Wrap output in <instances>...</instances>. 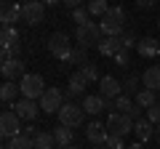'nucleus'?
Listing matches in <instances>:
<instances>
[{"label":"nucleus","instance_id":"nucleus-30","mask_svg":"<svg viewBox=\"0 0 160 149\" xmlns=\"http://www.w3.org/2000/svg\"><path fill=\"white\" fill-rule=\"evenodd\" d=\"M8 149H35V138H29V136H16V138H11V144H8Z\"/></svg>","mask_w":160,"mask_h":149},{"label":"nucleus","instance_id":"nucleus-35","mask_svg":"<svg viewBox=\"0 0 160 149\" xmlns=\"http://www.w3.org/2000/svg\"><path fill=\"white\" fill-rule=\"evenodd\" d=\"M123 46H126V51H128V48H136L139 46V37L133 32H126V35H123Z\"/></svg>","mask_w":160,"mask_h":149},{"label":"nucleus","instance_id":"nucleus-27","mask_svg":"<svg viewBox=\"0 0 160 149\" xmlns=\"http://www.w3.org/2000/svg\"><path fill=\"white\" fill-rule=\"evenodd\" d=\"M109 8H112V6H109L107 0H91V3H88V13H91V16H102L104 19Z\"/></svg>","mask_w":160,"mask_h":149},{"label":"nucleus","instance_id":"nucleus-14","mask_svg":"<svg viewBox=\"0 0 160 149\" xmlns=\"http://www.w3.org/2000/svg\"><path fill=\"white\" fill-rule=\"evenodd\" d=\"M80 107L86 109V115H102L104 109H107V107H112V104H109L107 99H102V96L96 93V96H86Z\"/></svg>","mask_w":160,"mask_h":149},{"label":"nucleus","instance_id":"nucleus-24","mask_svg":"<svg viewBox=\"0 0 160 149\" xmlns=\"http://www.w3.org/2000/svg\"><path fill=\"white\" fill-rule=\"evenodd\" d=\"M67 64H75V67L83 69V67L88 64V51H86V48H80V46H75V51L69 53V59L62 64V67H67Z\"/></svg>","mask_w":160,"mask_h":149},{"label":"nucleus","instance_id":"nucleus-39","mask_svg":"<svg viewBox=\"0 0 160 149\" xmlns=\"http://www.w3.org/2000/svg\"><path fill=\"white\" fill-rule=\"evenodd\" d=\"M128 149H144V144H139V141H136V144H131Z\"/></svg>","mask_w":160,"mask_h":149},{"label":"nucleus","instance_id":"nucleus-4","mask_svg":"<svg viewBox=\"0 0 160 149\" xmlns=\"http://www.w3.org/2000/svg\"><path fill=\"white\" fill-rule=\"evenodd\" d=\"M86 120V109L80 104H72V101H64V107L59 109V125L64 128H80Z\"/></svg>","mask_w":160,"mask_h":149},{"label":"nucleus","instance_id":"nucleus-11","mask_svg":"<svg viewBox=\"0 0 160 149\" xmlns=\"http://www.w3.org/2000/svg\"><path fill=\"white\" fill-rule=\"evenodd\" d=\"M19 19H24V6H19V3H3V8H0L3 27H13V22H19Z\"/></svg>","mask_w":160,"mask_h":149},{"label":"nucleus","instance_id":"nucleus-18","mask_svg":"<svg viewBox=\"0 0 160 149\" xmlns=\"http://www.w3.org/2000/svg\"><path fill=\"white\" fill-rule=\"evenodd\" d=\"M133 133H136L139 144H147L149 138H155V125L147 120V117H142V120H136V125H133Z\"/></svg>","mask_w":160,"mask_h":149},{"label":"nucleus","instance_id":"nucleus-9","mask_svg":"<svg viewBox=\"0 0 160 149\" xmlns=\"http://www.w3.org/2000/svg\"><path fill=\"white\" fill-rule=\"evenodd\" d=\"M43 19H46V6H43V3H38V0L24 3V22H27L29 27L43 24Z\"/></svg>","mask_w":160,"mask_h":149},{"label":"nucleus","instance_id":"nucleus-21","mask_svg":"<svg viewBox=\"0 0 160 149\" xmlns=\"http://www.w3.org/2000/svg\"><path fill=\"white\" fill-rule=\"evenodd\" d=\"M0 43H3V48H19V29L3 27L0 29Z\"/></svg>","mask_w":160,"mask_h":149},{"label":"nucleus","instance_id":"nucleus-38","mask_svg":"<svg viewBox=\"0 0 160 149\" xmlns=\"http://www.w3.org/2000/svg\"><path fill=\"white\" fill-rule=\"evenodd\" d=\"M155 141L160 144V125H155Z\"/></svg>","mask_w":160,"mask_h":149},{"label":"nucleus","instance_id":"nucleus-33","mask_svg":"<svg viewBox=\"0 0 160 149\" xmlns=\"http://www.w3.org/2000/svg\"><path fill=\"white\" fill-rule=\"evenodd\" d=\"M144 117H147L152 125H160V104H155V107H149L147 112H144Z\"/></svg>","mask_w":160,"mask_h":149},{"label":"nucleus","instance_id":"nucleus-28","mask_svg":"<svg viewBox=\"0 0 160 149\" xmlns=\"http://www.w3.org/2000/svg\"><path fill=\"white\" fill-rule=\"evenodd\" d=\"M72 22L78 24V27H86V24H91V13H88V6H78L72 11Z\"/></svg>","mask_w":160,"mask_h":149},{"label":"nucleus","instance_id":"nucleus-6","mask_svg":"<svg viewBox=\"0 0 160 149\" xmlns=\"http://www.w3.org/2000/svg\"><path fill=\"white\" fill-rule=\"evenodd\" d=\"M22 117L13 112V109H6L3 115H0V133H3V138H16L22 136Z\"/></svg>","mask_w":160,"mask_h":149},{"label":"nucleus","instance_id":"nucleus-1","mask_svg":"<svg viewBox=\"0 0 160 149\" xmlns=\"http://www.w3.org/2000/svg\"><path fill=\"white\" fill-rule=\"evenodd\" d=\"M19 88H22V99H32V101H40L43 93L48 91L46 80H43L40 74H32V72H27L22 80H19Z\"/></svg>","mask_w":160,"mask_h":149},{"label":"nucleus","instance_id":"nucleus-42","mask_svg":"<svg viewBox=\"0 0 160 149\" xmlns=\"http://www.w3.org/2000/svg\"><path fill=\"white\" fill-rule=\"evenodd\" d=\"M158 29H160V19H158Z\"/></svg>","mask_w":160,"mask_h":149},{"label":"nucleus","instance_id":"nucleus-40","mask_svg":"<svg viewBox=\"0 0 160 149\" xmlns=\"http://www.w3.org/2000/svg\"><path fill=\"white\" fill-rule=\"evenodd\" d=\"M62 149H80V147H75V144H72V147H62Z\"/></svg>","mask_w":160,"mask_h":149},{"label":"nucleus","instance_id":"nucleus-25","mask_svg":"<svg viewBox=\"0 0 160 149\" xmlns=\"http://www.w3.org/2000/svg\"><path fill=\"white\" fill-rule=\"evenodd\" d=\"M35 149H56L53 131H40L38 136H35Z\"/></svg>","mask_w":160,"mask_h":149},{"label":"nucleus","instance_id":"nucleus-12","mask_svg":"<svg viewBox=\"0 0 160 149\" xmlns=\"http://www.w3.org/2000/svg\"><path fill=\"white\" fill-rule=\"evenodd\" d=\"M0 72H3V77H6V83H19L24 77V61L22 59H11V61H6L3 67H0Z\"/></svg>","mask_w":160,"mask_h":149},{"label":"nucleus","instance_id":"nucleus-19","mask_svg":"<svg viewBox=\"0 0 160 149\" xmlns=\"http://www.w3.org/2000/svg\"><path fill=\"white\" fill-rule=\"evenodd\" d=\"M86 85H88V80L83 77V72H80V69H78V72H72V74H69V88L64 91V99L83 93V91H86Z\"/></svg>","mask_w":160,"mask_h":149},{"label":"nucleus","instance_id":"nucleus-16","mask_svg":"<svg viewBox=\"0 0 160 149\" xmlns=\"http://www.w3.org/2000/svg\"><path fill=\"white\" fill-rule=\"evenodd\" d=\"M136 51H139V56H142V59H158V53H160V43L155 40V37H139Z\"/></svg>","mask_w":160,"mask_h":149},{"label":"nucleus","instance_id":"nucleus-32","mask_svg":"<svg viewBox=\"0 0 160 149\" xmlns=\"http://www.w3.org/2000/svg\"><path fill=\"white\" fill-rule=\"evenodd\" d=\"M80 72H83V77H86L88 83H99V80H102V77H99V69H96V64H86V67L80 69Z\"/></svg>","mask_w":160,"mask_h":149},{"label":"nucleus","instance_id":"nucleus-26","mask_svg":"<svg viewBox=\"0 0 160 149\" xmlns=\"http://www.w3.org/2000/svg\"><path fill=\"white\" fill-rule=\"evenodd\" d=\"M112 107L118 109L120 115H131V112H133V107H136V104L131 101V96H126V93H123V96H118V99H115V101H112Z\"/></svg>","mask_w":160,"mask_h":149},{"label":"nucleus","instance_id":"nucleus-3","mask_svg":"<svg viewBox=\"0 0 160 149\" xmlns=\"http://www.w3.org/2000/svg\"><path fill=\"white\" fill-rule=\"evenodd\" d=\"M107 131L109 136H120V138H126L128 133H133V125H136V120H133L131 115H120V112H112V115L107 117Z\"/></svg>","mask_w":160,"mask_h":149},{"label":"nucleus","instance_id":"nucleus-7","mask_svg":"<svg viewBox=\"0 0 160 149\" xmlns=\"http://www.w3.org/2000/svg\"><path fill=\"white\" fill-rule=\"evenodd\" d=\"M38 104H40V109H43L46 115H53V112H59V109L64 107V91H59V88H48Z\"/></svg>","mask_w":160,"mask_h":149},{"label":"nucleus","instance_id":"nucleus-8","mask_svg":"<svg viewBox=\"0 0 160 149\" xmlns=\"http://www.w3.org/2000/svg\"><path fill=\"white\" fill-rule=\"evenodd\" d=\"M99 96L102 99H118V96H123V83L118 80V77H112V74H104L102 80H99Z\"/></svg>","mask_w":160,"mask_h":149},{"label":"nucleus","instance_id":"nucleus-34","mask_svg":"<svg viewBox=\"0 0 160 149\" xmlns=\"http://www.w3.org/2000/svg\"><path fill=\"white\" fill-rule=\"evenodd\" d=\"M104 147H107V149H128L126 147V138H120V136H109Z\"/></svg>","mask_w":160,"mask_h":149},{"label":"nucleus","instance_id":"nucleus-41","mask_svg":"<svg viewBox=\"0 0 160 149\" xmlns=\"http://www.w3.org/2000/svg\"><path fill=\"white\" fill-rule=\"evenodd\" d=\"M93 149H107V147H93Z\"/></svg>","mask_w":160,"mask_h":149},{"label":"nucleus","instance_id":"nucleus-22","mask_svg":"<svg viewBox=\"0 0 160 149\" xmlns=\"http://www.w3.org/2000/svg\"><path fill=\"white\" fill-rule=\"evenodd\" d=\"M155 104H158V93H155V91L142 88V91L136 93V107H139V109H144V112H147V109L155 107Z\"/></svg>","mask_w":160,"mask_h":149},{"label":"nucleus","instance_id":"nucleus-31","mask_svg":"<svg viewBox=\"0 0 160 149\" xmlns=\"http://www.w3.org/2000/svg\"><path fill=\"white\" fill-rule=\"evenodd\" d=\"M104 19H109V22H118V24H126V11H123V6H112L107 11V16Z\"/></svg>","mask_w":160,"mask_h":149},{"label":"nucleus","instance_id":"nucleus-13","mask_svg":"<svg viewBox=\"0 0 160 149\" xmlns=\"http://www.w3.org/2000/svg\"><path fill=\"white\" fill-rule=\"evenodd\" d=\"M38 109H40V104L32 101V99H19V101L13 104V112H16L22 120H27V123H32L35 117H38Z\"/></svg>","mask_w":160,"mask_h":149},{"label":"nucleus","instance_id":"nucleus-15","mask_svg":"<svg viewBox=\"0 0 160 149\" xmlns=\"http://www.w3.org/2000/svg\"><path fill=\"white\" fill-rule=\"evenodd\" d=\"M142 83H144V88H147V91L160 93V64H152V67H147V69H144Z\"/></svg>","mask_w":160,"mask_h":149},{"label":"nucleus","instance_id":"nucleus-20","mask_svg":"<svg viewBox=\"0 0 160 149\" xmlns=\"http://www.w3.org/2000/svg\"><path fill=\"white\" fill-rule=\"evenodd\" d=\"M53 138H56L59 149H62V147H72L75 131H72V128H64V125H56V128H53Z\"/></svg>","mask_w":160,"mask_h":149},{"label":"nucleus","instance_id":"nucleus-43","mask_svg":"<svg viewBox=\"0 0 160 149\" xmlns=\"http://www.w3.org/2000/svg\"><path fill=\"white\" fill-rule=\"evenodd\" d=\"M158 104H160V93H158Z\"/></svg>","mask_w":160,"mask_h":149},{"label":"nucleus","instance_id":"nucleus-37","mask_svg":"<svg viewBox=\"0 0 160 149\" xmlns=\"http://www.w3.org/2000/svg\"><path fill=\"white\" fill-rule=\"evenodd\" d=\"M155 0H139V8H152Z\"/></svg>","mask_w":160,"mask_h":149},{"label":"nucleus","instance_id":"nucleus-17","mask_svg":"<svg viewBox=\"0 0 160 149\" xmlns=\"http://www.w3.org/2000/svg\"><path fill=\"white\" fill-rule=\"evenodd\" d=\"M120 51H126L123 37H104L102 46H99V53H102V56H109V59H115Z\"/></svg>","mask_w":160,"mask_h":149},{"label":"nucleus","instance_id":"nucleus-23","mask_svg":"<svg viewBox=\"0 0 160 149\" xmlns=\"http://www.w3.org/2000/svg\"><path fill=\"white\" fill-rule=\"evenodd\" d=\"M16 93H22V88H19V83H3V88H0V99L6 104H16L19 99H16Z\"/></svg>","mask_w":160,"mask_h":149},{"label":"nucleus","instance_id":"nucleus-2","mask_svg":"<svg viewBox=\"0 0 160 149\" xmlns=\"http://www.w3.org/2000/svg\"><path fill=\"white\" fill-rule=\"evenodd\" d=\"M102 27H99V22H91V24H86V27H78L75 29V37H78V46L80 48H93V46H102Z\"/></svg>","mask_w":160,"mask_h":149},{"label":"nucleus","instance_id":"nucleus-36","mask_svg":"<svg viewBox=\"0 0 160 149\" xmlns=\"http://www.w3.org/2000/svg\"><path fill=\"white\" fill-rule=\"evenodd\" d=\"M115 64H118V67H128V51H120L118 56H115Z\"/></svg>","mask_w":160,"mask_h":149},{"label":"nucleus","instance_id":"nucleus-29","mask_svg":"<svg viewBox=\"0 0 160 149\" xmlns=\"http://www.w3.org/2000/svg\"><path fill=\"white\" fill-rule=\"evenodd\" d=\"M139 83H142V77H139V74H131V77L123 83V93H126V96H133V99H136V93L142 91V88H139Z\"/></svg>","mask_w":160,"mask_h":149},{"label":"nucleus","instance_id":"nucleus-10","mask_svg":"<svg viewBox=\"0 0 160 149\" xmlns=\"http://www.w3.org/2000/svg\"><path fill=\"white\" fill-rule=\"evenodd\" d=\"M86 138L93 144V147H104L107 144V138H109V131H107V125H102V123H88L86 125Z\"/></svg>","mask_w":160,"mask_h":149},{"label":"nucleus","instance_id":"nucleus-5","mask_svg":"<svg viewBox=\"0 0 160 149\" xmlns=\"http://www.w3.org/2000/svg\"><path fill=\"white\" fill-rule=\"evenodd\" d=\"M48 51H51V56H56L59 61H67L69 53L75 51V46L69 43V35L67 32H53L51 37H48Z\"/></svg>","mask_w":160,"mask_h":149}]
</instances>
